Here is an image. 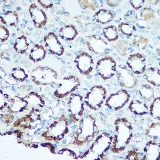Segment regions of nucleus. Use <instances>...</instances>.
<instances>
[{"instance_id": "1", "label": "nucleus", "mask_w": 160, "mask_h": 160, "mask_svg": "<svg viewBox=\"0 0 160 160\" xmlns=\"http://www.w3.org/2000/svg\"><path fill=\"white\" fill-rule=\"evenodd\" d=\"M132 137V123L125 117L117 118L114 123V134L111 147L112 152L116 154L123 152Z\"/></svg>"}, {"instance_id": "2", "label": "nucleus", "mask_w": 160, "mask_h": 160, "mask_svg": "<svg viewBox=\"0 0 160 160\" xmlns=\"http://www.w3.org/2000/svg\"><path fill=\"white\" fill-rule=\"evenodd\" d=\"M99 134L97 121L94 116L89 114L79 121L78 129L73 132L71 144L77 147L84 146L92 141Z\"/></svg>"}, {"instance_id": "3", "label": "nucleus", "mask_w": 160, "mask_h": 160, "mask_svg": "<svg viewBox=\"0 0 160 160\" xmlns=\"http://www.w3.org/2000/svg\"><path fill=\"white\" fill-rule=\"evenodd\" d=\"M112 136L108 132L98 134L89 148L76 159H103L111 147Z\"/></svg>"}, {"instance_id": "4", "label": "nucleus", "mask_w": 160, "mask_h": 160, "mask_svg": "<svg viewBox=\"0 0 160 160\" xmlns=\"http://www.w3.org/2000/svg\"><path fill=\"white\" fill-rule=\"evenodd\" d=\"M69 131L68 119L64 114H62L42 132L41 136L46 141L58 142L61 141Z\"/></svg>"}, {"instance_id": "5", "label": "nucleus", "mask_w": 160, "mask_h": 160, "mask_svg": "<svg viewBox=\"0 0 160 160\" xmlns=\"http://www.w3.org/2000/svg\"><path fill=\"white\" fill-rule=\"evenodd\" d=\"M80 86V81L78 77L74 75H69L61 79L55 88L54 96L59 99L68 97Z\"/></svg>"}, {"instance_id": "6", "label": "nucleus", "mask_w": 160, "mask_h": 160, "mask_svg": "<svg viewBox=\"0 0 160 160\" xmlns=\"http://www.w3.org/2000/svg\"><path fill=\"white\" fill-rule=\"evenodd\" d=\"M107 96V90L101 85H95L91 87L84 97L86 105L91 109H99L105 102Z\"/></svg>"}, {"instance_id": "7", "label": "nucleus", "mask_w": 160, "mask_h": 160, "mask_svg": "<svg viewBox=\"0 0 160 160\" xmlns=\"http://www.w3.org/2000/svg\"><path fill=\"white\" fill-rule=\"evenodd\" d=\"M58 72L52 68L38 66L31 72V81L37 86H48L58 79Z\"/></svg>"}, {"instance_id": "8", "label": "nucleus", "mask_w": 160, "mask_h": 160, "mask_svg": "<svg viewBox=\"0 0 160 160\" xmlns=\"http://www.w3.org/2000/svg\"><path fill=\"white\" fill-rule=\"evenodd\" d=\"M67 109L73 123L79 122L84 112V98L79 94L72 93L67 102Z\"/></svg>"}, {"instance_id": "9", "label": "nucleus", "mask_w": 160, "mask_h": 160, "mask_svg": "<svg viewBox=\"0 0 160 160\" xmlns=\"http://www.w3.org/2000/svg\"><path fill=\"white\" fill-rule=\"evenodd\" d=\"M117 63L110 56H105L98 61L96 65L97 74L104 81L112 79L116 73Z\"/></svg>"}, {"instance_id": "10", "label": "nucleus", "mask_w": 160, "mask_h": 160, "mask_svg": "<svg viewBox=\"0 0 160 160\" xmlns=\"http://www.w3.org/2000/svg\"><path fill=\"white\" fill-rule=\"evenodd\" d=\"M84 41L88 49L92 53L99 55H107L110 52L108 42L101 36L97 34H91L84 38Z\"/></svg>"}, {"instance_id": "11", "label": "nucleus", "mask_w": 160, "mask_h": 160, "mask_svg": "<svg viewBox=\"0 0 160 160\" xmlns=\"http://www.w3.org/2000/svg\"><path fill=\"white\" fill-rule=\"evenodd\" d=\"M131 95L126 89H121L111 94L105 101V105L109 109L118 111L123 108L129 102Z\"/></svg>"}, {"instance_id": "12", "label": "nucleus", "mask_w": 160, "mask_h": 160, "mask_svg": "<svg viewBox=\"0 0 160 160\" xmlns=\"http://www.w3.org/2000/svg\"><path fill=\"white\" fill-rule=\"evenodd\" d=\"M41 120L40 109L32 108L29 114L14 121L12 126L21 130H30L34 128V124H38Z\"/></svg>"}, {"instance_id": "13", "label": "nucleus", "mask_w": 160, "mask_h": 160, "mask_svg": "<svg viewBox=\"0 0 160 160\" xmlns=\"http://www.w3.org/2000/svg\"><path fill=\"white\" fill-rule=\"evenodd\" d=\"M116 75L119 86L124 89H132L138 85L136 77L126 65H119Z\"/></svg>"}, {"instance_id": "14", "label": "nucleus", "mask_w": 160, "mask_h": 160, "mask_svg": "<svg viewBox=\"0 0 160 160\" xmlns=\"http://www.w3.org/2000/svg\"><path fill=\"white\" fill-rule=\"evenodd\" d=\"M74 62L78 71L83 76L90 74L94 67V59L87 52H82L78 54Z\"/></svg>"}, {"instance_id": "15", "label": "nucleus", "mask_w": 160, "mask_h": 160, "mask_svg": "<svg viewBox=\"0 0 160 160\" xmlns=\"http://www.w3.org/2000/svg\"><path fill=\"white\" fill-rule=\"evenodd\" d=\"M126 66L134 75H141L146 69V59L142 54L134 53L128 57Z\"/></svg>"}, {"instance_id": "16", "label": "nucleus", "mask_w": 160, "mask_h": 160, "mask_svg": "<svg viewBox=\"0 0 160 160\" xmlns=\"http://www.w3.org/2000/svg\"><path fill=\"white\" fill-rule=\"evenodd\" d=\"M44 47L52 54L61 56L64 53V48L58 36L54 32L48 33L44 37Z\"/></svg>"}, {"instance_id": "17", "label": "nucleus", "mask_w": 160, "mask_h": 160, "mask_svg": "<svg viewBox=\"0 0 160 160\" xmlns=\"http://www.w3.org/2000/svg\"><path fill=\"white\" fill-rule=\"evenodd\" d=\"M28 10L33 26L36 29L43 28L48 22V16L45 11L36 2H32Z\"/></svg>"}, {"instance_id": "18", "label": "nucleus", "mask_w": 160, "mask_h": 160, "mask_svg": "<svg viewBox=\"0 0 160 160\" xmlns=\"http://www.w3.org/2000/svg\"><path fill=\"white\" fill-rule=\"evenodd\" d=\"M142 160H156L159 155L160 145L158 141L151 139L146 142L144 149Z\"/></svg>"}, {"instance_id": "19", "label": "nucleus", "mask_w": 160, "mask_h": 160, "mask_svg": "<svg viewBox=\"0 0 160 160\" xmlns=\"http://www.w3.org/2000/svg\"><path fill=\"white\" fill-rule=\"evenodd\" d=\"M8 108L9 111L13 113H19L28 110L29 106L24 97L21 96H15L9 100Z\"/></svg>"}, {"instance_id": "20", "label": "nucleus", "mask_w": 160, "mask_h": 160, "mask_svg": "<svg viewBox=\"0 0 160 160\" xmlns=\"http://www.w3.org/2000/svg\"><path fill=\"white\" fill-rule=\"evenodd\" d=\"M143 78L155 88L160 86V71L157 67H149L144 72Z\"/></svg>"}, {"instance_id": "21", "label": "nucleus", "mask_w": 160, "mask_h": 160, "mask_svg": "<svg viewBox=\"0 0 160 160\" xmlns=\"http://www.w3.org/2000/svg\"><path fill=\"white\" fill-rule=\"evenodd\" d=\"M19 21V15L15 10H7L2 13L0 16L1 24L9 27L16 26Z\"/></svg>"}, {"instance_id": "22", "label": "nucleus", "mask_w": 160, "mask_h": 160, "mask_svg": "<svg viewBox=\"0 0 160 160\" xmlns=\"http://www.w3.org/2000/svg\"><path fill=\"white\" fill-rule=\"evenodd\" d=\"M129 110L136 116H144L146 115L149 112V107L146 102L139 100V99H134L132 100L129 106Z\"/></svg>"}, {"instance_id": "23", "label": "nucleus", "mask_w": 160, "mask_h": 160, "mask_svg": "<svg viewBox=\"0 0 160 160\" xmlns=\"http://www.w3.org/2000/svg\"><path fill=\"white\" fill-rule=\"evenodd\" d=\"M59 36L66 41H73L78 36V32L76 26L73 24H66L61 27L59 29Z\"/></svg>"}, {"instance_id": "24", "label": "nucleus", "mask_w": 160, "mask_h": 160, "mask_svg": "<svg viewBox=\"0 0 160 160\" xmlns=\"http://www.w3.org/2000/svg\"><path fill=\"white\" fill-rule=\"evenodd\" d=\"M24 99L27 101L29 106L35 108H42L45 106V101L44 98L34 91H31L26 95L23 96Z\"/></svg>"}, {"instance_id": "25", "label": "nucleus", "mask_w": 160, "mask_h": 160, "mask_svg": "<svg viewBox=\"0 0 160 160\" xmlns=\"http://www.w3.org/2000/svg\"><path fill=\"white\" fill-rule=\"evenodd\" d=\"M136 94L142 101L146 102H151L156 97L154 88L147 84L141 85L136 91Z\"/></svg>"}, {"instance_id": "26", "label": "nucleus", "mask_w": 160, "mask_h": 160, "mask_svg": "<svg viewBox=\"0 0 160 160\" xmlns=\"http://www.w3.org/2000/svg\"><path fill=\"white\" fill-rule=\"evenodd\" d=\"M93 18L99 24H107L114 19V15L111 10L102 8L96 11L93 15Z\"/></svg>"}, {"instance_id": "27", "label": "nucleus", "mask_w": 160, "mask_h": 160, "mask_svg": "<svg viewBox=\"0 0 160 160\" xmlns=\"http://www.w3.org/2000/svg\"><path fill=\"white\" fill-rule=\"evenodd\" d=\"M46 56V50L43 45L35 44L31 48L29 58L34 62H37L42 61Z\"/></svg>"}, {"instance_id": "28", "label": "nucleus", "mask_w": 160, "mask_h": 160, "mask_svg": "<svg viewBox=\"0 0 160 160\" xmlns=\"http://www.w3.org/2000/svg\"><path fill=\"white\" fill-rule=\"evenodd\" d=\"M29 42L27 37L24 35H21L18 37L14 41L13 49L16 52L19 54H24L28 49Z\"/></svg>"}, {"instance_id": "29", "label": "nucleus", "mask_w": 160, "mask_h": 160, "mask_svg": "<svg viewBox=\"0 0 160 160\" xmlns=\"http://www.w3.org/2000/svg\"><path fill=\"white\" fill-rule=\"evenodd\" d=\"M145 134L150 139L159 141L160 138V122L159 121L153 122L146 129Z\"/></svg>"}, {"instance_id": "30", "label": "nucleus", "mask_w": 160, "mask_h": 160, "mask_svg": "<svg viewBox=\"0 0 160 160\" xmlns=\"http://www.w3.org/2000/svg\"><path fill=\"white\" fill-rule=\"evenodd\" d=\"M104 37L109 42L116 41L119 38V31L118 28L113 25L105 27L102 29Z\"/></svg>"}, {"instance_id": "31", "label": "nucleus", "mask_w": 160, "mask_h": 160, "mask_svg": "<svg viewBox=\"0 0 160 160\" xmlns=\"http://www.w3.org/2000/svg\"><path fill=\"white\" fill-rule=\"evenodd\" d=\"M149 112L152 118L157 121L160 120V98L159 96L155 97L151 102Z\"/></svg>"}, {"instance_id": "32", "label": "nucleus", "mask_w": 160, "mask_h": 160, "mask_svg": "<svg viewBox=\"0 0 160 160\" xmlns=\"http://www.w3.org/2000/svg\"><path fill=\"white\" fill-rule=\"evenodd\" d=\"M118 30L122 34L131 37L132 36L134 32L136 31V28L133 24H131L126 22H121L118 25Z\"/></svg>"}, {"instance_id": "33", "label": "nucleus", "mask_w": 160, "mask_h": 160, "mask_svg": "<svg viewBox=\"0 0 160 160\" xmlns=\"http://www.w3.org/2000/svg\"><path fill=\"white\" fill-rule=\"evenodd\" d=\"M11 77L16 81L22 82L28 78V74L22 68H14L11 72Z\"/></svg>"}, {"instance_id": "34", "label": "nucleus", "mask_w": 160, "mask_h": 160, "mask_svg": "<svg viewBox=\"0 0 160 160\" xmlns=\"http://www.w3.org/2000/svg\"><path fill=\"white\" fill-rule=\"evenodd\" d=\"M140 14L142 20L146 22H152L155 19V14L154 11L150 7L148 6L143 7L141 9Z\"/></svg>"}, {"instance_id": "35", "label": "nucleus", "mask_w": 160, "mask_h": 160, "mask_svg": "<svg viewBox=\"0 0 160 160\" xmlns=\"http://www.w3.org/2000/svg\"><path fill=\"white\" fill-rule=\"evenodd\" d=\"M132 44L134 47L138 49L145 50L148 46L149 40L148 38L143 36L137 37L133 39Z\"/></svg>"}, {"instance_id": "36", "label": "nucleus", "mask_w": 160, "mask_h": 160, "mask_svg": "<svg viewBox=\"0 0 160 160\" xmlns=\"http://www.w3.org/2000/svg\"><path fill=\"white\" fill-rule=\"evenodd\" d=\"M128 48V42L125 40H119L115 45V49L116 52L121 56H124L126 55Z\"/></svg>"}, {"instance_id": "37", "label": "nucleus", "mask_w": 160, "mask_h": 160, "mask_svg": "<svg viewBox=\"0 0 160 160\" xmlns=\"http://www.w3.org/2000/svg\"><path fill=\"white\" fill-rule=\"evenodd\" d=\"M0 120L6 126H9L12 124L14 121V113L11 111L5 112H0Z\"/></svg>"}, {"instance_id": "38", "label": "nucleus", "mask_w": 160, "mask_h": 160, "mask_svg": "<svg viewBox=\"0 0 160 160\" xmlns=\"http://www.w3.org/2000/svg\"><path fill=\"white\" fill-rule=\"evenodd\" d=\"M10 99H11V98L9 96V95L4 93L2 90H1L0 112H5L9 111L8 108V103Z\"/></svg>"}, {"instance_id": "39", "label": "nucleus", "mask_w": 160, "mask_h": 160, "mask_svg": "<svg viewBox=\"0 0 160 160\" xmlns=\"http://www.w3.org/2000/svg\"><path fill=\"white\" fill-rule=\"evenodd\" d=\"M124 19L126 22L134 25L138 21L137 13L134 10H129L124 14Z\"/></svg>"}, {"instance_id": "40", "label": "nucleus", "mask_w": 160, "mask_h": 160, "mask_svg": "<svg viewBox=\"0 0 160 160\" xmlns=\"http://www.w3.org/2000/svg\"><path fill=\"white\" fill-rule=\"evenodd\" d=\"M13 136L16 141H18V143L20 142V141H21V139H22V138L24 137V132L22 131V130L20 129H16L11 131H8L4 132V134H2V136Z\"/></svg>"}, {"instance_id": "41", "label": "nucleus", "mask_w": 160, "mask_h": 160, "mask_svg": "<svg viewBox=\"0 0 160 160\" xmlns=\"http://www.w3.org/2000/svg\"><path fill=\"white\" fill-rule=\"evenodd\" d=\"M79 3L81 7L84 9H88L92 11L96 10V1L92 0H80Z\"/></svg>"}, {"instance_id": "42", "label": "nucleus", "mask_w": 160, "mask_h": 160, "mask_svg": "<svg viewBox=\"0 0 160 160\" xmlns=\"http://www.w3.org/2000/svg\"><path fill=\"white\" fill-rule=\"evenodd\" d=\"M10 36V32L8 28L3 24L0 25V40L1 42H5Z\"/></svg>"}, {"instance_id": "43", "label": "nucleus", "mask_w": 160, "mask_h": 160, "mask_svg": "<svg viewBox=\"0 0 160 160\" xmlns=\"http://www.w3.org/2000/svg\"><path fill=\"white\" fill-rule=\"evenodd\" d=\"M140 158V153L137 148H134L128 151L125 157L126 159L128 160H138Z\"/></svg>"}, {"instance_id": "44", "label": "nucleus", "mask_w": 160, "mask_h": 160, "mask_svg": "<svg viewBox=\"0 0 160 160\" xmlns=\"http://www.w3.org/2000/svg\"><path fill=\"white\" fill-rule=\"evenodd\" d=\"M56 154L61 155V156H69V157H71L72 158H75V159L77 157V154L74 151H72L70 149L66 148H62V149H59L56 152Z\"/></svg>"}, {"instance_id": "45", "label": "nucleus", "mask_w": 160, "mask_h": 160, "mask_svg": "<svg viewBox=\"0 0 160 160\" xmlns=\"http://www.w3.org/2000/svg\"><path fill=\"white\" fill-rule=\"evenodd\" d=\"M129 3L133 8L134 11H138L141 9L145 3L144 0H130Z\"/></svg>"}, {"instance_id": "46", "label": "nucleus", "mask_w": 160, "mask_h": 160, "mask_svg": "<svg viewBox=\"0 0 160 160\" xmlns=\"http://www.w3.org/2000/svg\"><path fill=\"white\" fill-rule=\"evenodd\" d=\"M78 24L81 26H86L90 23V21L83 15H78L74 17Z\"/></svg>"}, {"instance_id": "47", "label": "nucleus", "mask_w": 160, "mask_h": 160, "mask_svg": "<svg viewBox=\"0 0 160 160\" xmlns=\"http://www.w3.org/2000/svg\"><path fill=\"white\" fill-rule=\"evenodd\" d=\"M36 2L43 9H48L52 8L54 2L51 0H38Z\"/></svg>"}, {"instance_id": "48", "label": "nucleus", "mask_w": 160, "mask_h": 160, "mask_svg": "<svg viewBox=\"0 0 160 160\" xmlns=\"http://www.w3.org/2000/svg\"><path fill=\"white\" fill-rule=\"evenodd\" d=\"M37 145L41 146L42 148H45L48 149L52 154H56V152L55 151V148L51 142H43V143H38L37 142Z\"/></svg>"}, {"instance_id": "49", "label": "nucleus", "mask_w": 160, "mask_h": 160, "mask_svg": "<svg viewBox=\"0 0 160 160\" xmlns=\"http://www.w3.org/2000/svg\"><path fill=\"white\" fill-rule=\"evenodd\" d=\"M106 4L111 7V8H114L118 6L119 3V1L118 0H106L105 1Z\"/></svg>"}, {"instance_id": "50", "label": "nucleus", "mask_w": 160, "mask_h": 160, "mask_svg": "<svg viewBox=\"0 0 160 160\" xmlns=\"http://www.w3.org/2000/svg\"><path fill=\"white\" fill-rule=\"evenodd\" d=\"M159 1H158V0H152V1H148V2L152 5H157L159 3Z\"/></svg>"}]
</instances>
